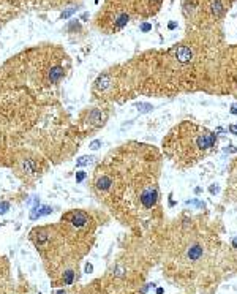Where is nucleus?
I'll return each mask as SVG.
<instances>
[{"label": "nucleus", "instance_id": "obj_1", "mask_svg": "<svg viewBox=\"0 0 237 294\" xmlns=\"http://www.w3.org/2000/svg\"><path fill=\"white\" fill-rule=\"evenodd\" d=\"M166 155L180 166H193L217 147V136L209 128L193 122H182L163 141Z\"/></svg>", "mask_w": 237, "mask_h": 294}, {"label": "nucleus", "instance_id": "obj_2", "mask_svg": "<svg viewBox=\"0 0 237 294\" xmlns=\"http://www.w3.org/2000/svg\"><path fill=\"white\" fill-rule=\"evenodd\" d=\"M226 198L237 199V158L233 162L228 174V187H226Z\"/></svg>", "mask_w": 237, "mask_h": 294}, {"label": "nucleus", "instance_id": "obj_3", "mask_svg": "<svg viewBox=\"0 0 237 294\" xmlns=\"http://www.w3.org/2000/svg\"><path fill=\"white\" fill-rule=\"evenodd\" d=\"M175 59H177V62L185 65V63H190L193 60V51L191 48L188 46H180L177 51H175Z\"/></svg>", "mask_w": 237, "mask_h": 294}, {"label": "nucleus", "instance_id": "obj_4", "mask_svg": "<svg viewBox=\"0 0 237 294\" xmlns=\"http://www.w3.org/2000/svg\"><path fill=\"white\" fill-rule=\"evenodd\" d=\"M63 74H65V70L62 66H59V65L52 66V68L48 71V82L49 84H56V82H59L63 77Z\"/></svg>", "mask_w": 237, "mask_h": 294}, {"label": "nucleus", "instance_id": "obj_5", "mask_svg": "<svg viewBox=\"0 0 237 294\" xmlns=\"http://www.w3.org/2000/svg\"><path fill=\"white\" fill-rule=\"evenodd\" d=\"M202 253H204V248L199 245V243H193V245L186 250V258L190 259V261H198V259L202 258Z\"/></svg>", "mask_w": 237, "mask_h": 294}, {"label": "nucleus", "instance_id": "obj_6", "mask_svg": "<svg viewBox=\"0 0 237 294\" xmlns=\"http://www.w3.org/2000/svg\"><path fill=\"white\" fill-rule=\"evenodd\" d=\"M71 225L76 226V228H81V226H84L87 223V215L84 212H74L73 215H71Z\"/></svg>", "mask_w": 237, "mask_h": 294}, {"label": "nucleus", "instance_id": "obj_7", "mask_svg": "<svg viewBox=\"0 0 237 294\" xmlns=\"http://www.w3.org/2000/svg\"><path fill=\"white\" fill-rule=\"evenodd\" d=\"M95 185H97L98 190L106 191V190H109V188H111V185H112V179H111L109 176H101V177H98V179H97Z\"/></svg>", "mask_w": 237, "mask_h": 294}, {"label": "nucleus", "instance_id": "obj_8", "mask_svg": "<svg viewBox=\"0 0 237 294\" xmlns=\"http://www.w3.org/2000/svg\"><path fill=\"white\" fill-rule=\"evenodd\" d=\"M51 212H52V209L48 207V206L41 207V209H38V206H33V209H32V212H30V218L32 220H36V218L43 217V215H49Z\"/></svg>", "mask_w": 237, "mask_h": 294}, {"label": "nucleus", "instance_id": "obj_9", "mask_svg": "<svg viewBox=\"0 0 237 294\" xmlns=\"http://www.w3.org/2000/svg\"><path fill=\"white\" fill-rule=\"evenodd\" d=\"M210 8H212V14L215 16V18H220V16L223 14V11H224V8H223L221 2H218V0H215V2H212Z\"/></svg>", "mask_w": 237, "mask_h": 294}, {"label": "nucleus", "instance_id": "obj_10", "mask_svg": "<svg viewBox=\"0 0 237 294\" xmlns=\"http://www.w3.org/2000/svg\"><path fill=\"white\" fill-rule=\"evenodd\" d=\"M109 82H111V79H109V76L108 74H103V76H100L97 79V89H100V90H104L108 86H109Z\"/></svg>", "mask_w": 237, "mask_h": 294}, {"label": "nucleus", "instance_id": "obj_11", "mask_svg": "<svg viewBox=\"0 0 237 294\" xmlns=\"http://www.w3.org/2000/svg\"><path fill=\"white\" fill-rule=\"evenodd\" d=\"M128 14H126V13H122V14H120L119 16V18H117V21H115V27H117V29H122V27H125L126 25V22H128Z\"/></svg>", "mask_w": 237, "mask_h": 294}, {"label": "nucleus", "instance_id": "obj_12", "mask_svg": "<svg viewBox=\"0 0 237 294\" xmlns=\"http://www.w3.org/2000/svg\"><path fill=\"white\" fill-rule=\"evenodd\" d=\"M22 168H24L25 173H29V174L35 173V163L32 162V160H25V162L22 163Z\"/></svg>", "mask_w": 237, "mask_h": 294}, {"label": "nucleus", "instance_id": "obj_13", "mask_svg": "<svg viewBox=\"0 0 237 294\" xmlns=\"http://www.w3.org/2000/svg\"><path fill=\"white\" fill-rule=\"evenodd\" d=\"M74 280V272L73 270H67V272L63 274V283L65 285H71Z\"/></svg>", "mask_w": 237, "mask_h": 294}, {"label": "nucleus", "instance_id": "obj_14", "mask_svg": "<svg viewBox=\"0 0 237 294\" xmlns=\"http://www.w3.org/2000/svg\"><path fill=\"white\" fill-rule=\"evenodd\" d=\"M90 120L93 122V124H98V122H101V112L100 111H92V114L89 115Z\"/></svg>", "mask_w": 237, "mask_h": 294}, {"label": "nucleus", "instance_id": "obj_15", "mask_svg": "<svg viewBox=\"0 0 237 294\" xmlns=\"http://www.w3.org/2000/svg\"><path fill=\"white\" fill-rule=\"evenodd\" d=\"M92 160V157H81L78 162H76V166H84V164H87Z\"/></svg>", "mask_w": 237, "mask_h": 294}, {"label": "nucleus", "instance_id": "obj_16", "mask_svg": "<svg viewBox=\"0 0 237 294\" xmlns=\"http://www.w3.org/2000/svg\"><path fill=\"white\" fill-rule=\"evenodd\" d=\"M74 11H76V8H68L67 11H63V13H62V16H60V18H62V19H67V18H70V16H71V14L74 13Z\"/></svg>", "mask_w": 237, "mask_h": 294}, {"label": "nucleus", "instance_id": "obj_17", "mask_svg": "<svg viewBox=\"0 0 237 294\" xmlns=\"http://www.w3.org/2000/svg\"><path fill=\"white\" fill-rule=\"evenodd\" d=\"M100 146H101V141L100 139H95V141H92L90 142V149H92V150H97V149H100Z\"/></svg>", "mask_w": 237, "mask_h": 294}, {"label": "nucleus", "instance_id": "obj_18", "mask_svg": "<svg viewBox=\"0 0 237 294\" xmlns=\"http://www.w3.org/2000/svg\"><path fill=\"white\" fill-rule=\"evenodd\" d=\"M8 209H10V204L8 202H2V204H0V214H5Z\"/></svg>", "mask_w": 237, "mask_h": 294}, {"label": "nucleus", "instance_id": "obj_19", "mask_svg": "<svg viewBox=\"0 0 237 294\" xmlns=\"http://www.w3.org/2000/svg\"><path fill=\"white\" fill-rule=\"evenodd\" d=\"M84 179H85V173H82V171H81V173L76 174V182H82Z\"/></svg>", "mask_w": 237, "mask_h": 294}, {"label": "nucleus", "instance_id": "obj_20", "mask_svg": "<svg viewBox=\"0 0 237 294\" xmlns=\"http://www.w3.org/2000/svg\"><path fill=\"white\" fill-rule=\"evenodd\" d=\"M48 239V236H46V232H40V237H38V243H43V242H45Z\"/></svg>", "mask_w": 237, "mask_h": 294}, {"label": "nucleus", "instance_id": "obj_21", "mask_svg": "<svg viewBox=\"0 0 237 294\" xmlns=\"http://www.w3.org/2000/svg\"><path fill=\"white\" fill-rule=\"evenodd\" d=\"M141 30L142 32H149V30H152V25L150 24H142L141 25Z\"/></svg>", "mask_w": 237, "mask_h": 294}, {"label": "nucleus", "instance_id": "obj_22", "mask_svg": "<svg viewBox=\"0 0 237 294\" xmlns=\"http://www.w3.org/2000/svg\"><path fill=\"white\" fill-rule=\"evenodd\" d=\"M92 272H93V266L87 263L85 264V274H92Z\"/></svg>", "mask_w": 237, "mask_h": 294}, {"label": "nucleus", "instance_id": "obj_23", "mask_svg": "<svg viewBox=\"0 0 237 294\" xmlns=\"http://www.w3.org/2000/svg\"><path fill=\"white\" fill-rule=\"evenodd\" d=\"M233 247H234V248H237V237H236V239L233 240Z\"/></svg>", "mask_w": 237, "mask_h": 294}, {"label": "nucleus", "instance_id": "obj_24", "mask_svg": "<svg viewBox=\"0 0 237 294\" xmlns=\"http://www.w3.org/2000/svg\"><path fill=\"white\" fill-rule=\"evenodd\" d=\"M169 29H175V22H171V24H169Z\"/></svg>", "mask_w": 237, "mask_h": 294}, {"label": "nucleus", "instance_id": "obj_25", "mask_svg": "<svg viewBox=\"0 0 237 294\" xmlns=\"http://www.w3.org/2000/svg\"><path fill=\"white\" fill-rule=\"evenodd\" d=\"M87 18H89V14H87V13H84V14H82V21H85Z\"/></svg>", "mask_w": 237, "mask_h": 294}, {"label": "nucleus", "instance_id": "obj_26", "mask_svg": "<svg viewBox=\"0 0 237 294\" xmlns=\"http://www.w3.org/2000/svg\"><path fill=\"white\" fill-rule=\"evenodd\" d=\"M56 294H67V293H65V291H63V290H60V291H57V293H56Z\"/></svg>", "mask_w": 237, "mask_h": 294}, {"label": "nucleus", "instance_id": "obj_27", "mask_svg": "<svg viewBox=\"0 0 237 294\" xmlns=\"http://www.w3.org/2000/svg\"><path fill=\"white\" fill-rule=\"evenodd\" d=\"M152 2H158V0H152Z\"/></svg>", "mask_w": 237, "mask_h": 294}, {"label": "nucleus", "instance_id": "obj_28", "mask_svg": "<svg viewBox=\"0 0 237 294\" xmlns=\"http://www.w3.org/2000/svg\"><path fill=\"white\" fill-rule=\"evenodd\" d=\"M95 3H98V0H95Z\"/></svg>", "mask_w": 237, "mask_h": 294}]
</instances>
